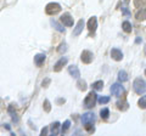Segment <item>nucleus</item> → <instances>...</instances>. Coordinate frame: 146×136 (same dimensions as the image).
Instances as JSON below:
<instances>
[{
  "instance_id": "f257e3e1",
  "label": "nucleus",
  "mask_w": 146,
  "mask_h": 136,
  "mask_svg": "<svg viewBox=\"0 0 146 136\" xmlns=\"http://www.w3.org/2000/svg\"><path fill=\"white\" fill-rule=\"evenodd\" d=\"M133 89L138 95H143L146 92V81L141 78H136L133 83Z\"/></svg>"
},
{
  "instance_id": "f03ea898",
  "label": "nucleus",
  "mask_w": 146,
  "mask_h": 136,
  "mask_svg": "<svg viewBox=\"0 0 146 136\" xmlns=\"http://www.w3.org/2000/svg\"><path fill=\"white\" fill-rule=\"evenodd\" d=\"M96 101H98V95L94 91H91L86 95V97L84 98V107L93 108V107H95V105H96Z\"/></svg>"
},
{
  "instance_id": "7ed1b4c3",
  "label": "nucleus",
  "mask_w": 146,
  "mask_h": 136,
  "mask_svg": "<svg viewBox=\"0 0 146 136\" xmlns=\"http://www.w3.org/2000/svg\"><path fill=\"white\" fill-rule=\"evenodd\" d=\"M80 120H82V123H83V125L86 126V125L94 124L95 120H96V118H95V114L93 112H86V113H84V114L82 116Z\"/></svg>"
},
{
  "instance_id": "20e7f679",
  "label": "nucleus",
  "mask_w": 146,
  "mask_h": 136,
  "mask_svg": "<svg viewBox=\"0 0 146 136\" xmlns=\"http://www.w3.org/2000/svg\"><path fill=\"white\" fill-rule=\"evenodd\" d=\"M60 11H61V5L57 3H50L46 5V7H45V12H46L48 15H56V13Z\"/></svg>"
},
{
  "instance_id": "39448f33",
  "label": "nucleus",
  "mask_w": 146,
  "mask_h": 136,
  "mask_svg": "<svg viewBox=\"0 0 146 136\" xmlns=\"http://www.w3.org/2000/svg\"><path fill=\"white\" fill-rule=\"evenodd\" d=\"M80 60L83 63H86V65H89V63L93 62L94 60V55H93V52L89 51V50H84L83 52H82V55H80Z\"/></svg>"
},
{
  "instance_id": "423d86ee",
  "label": "nucleus",
  "mask_w": 146,
  "mask_h": 136,
  "mask_svg": "<svg viewBox=\"0 0 146 136\" xmlns=\"http://www.w3.org/2000/svg\"><path fill=\"white\" fill-rule=\"evenodd\" d=\"M111 92H112L113 96L119 97V96H122V95L124 94V88H123L121 84L115 83V84H113L112 86H111Z\"/></svg>"
},
{
  "instance_id": "0eeeda50",
  "label": "nucleus",
  "mask_w": 146,
  "mask_h": 136,
  "mask_svg": "<svg viewBox=\"0 0 146 136\" xmlns=\"http://www.w3.org/2000/svg\"><path fill=\"white\" fill-rule=\"evenodd\" d=\"M60 21L63 26H67V27H72L73 26V18L70 13H63V15L60 17Z\"/></svg>"
},
{
  "instance_id": "6e6552de",
  "label": "nucleus",
  "mask_w": 146,
  "mask_h": 136,
  "mask_svg": "<svg viewBox=\"0 0 146 136\" xmlns=\"http://www.w3.org/2000/svg\"><path fill=\"white\" fill-rule=\"evenodd\" d=\"M111 57L113 58L115 61H122V58H123V52L121 51L119 49H112L111 50Z\"/></svg>"
},
{
  "instance_id": "1a4fd4ad",
  "label": "nucleus",
  "mask_w": 146,
  "mask_h": 136,
  "mask_svg": "<svg viewBox=\"0 0 146 136\" xmlns=\"http://www.w3.org/2000/svg\"><path fill=\"white\" fill-rule=\"evenodd\" d=\"M83 28H84V21L83 20H79L78 23H77V26H76V28L73 29L72 35H74V37H78L82 32H83Z\"/></svg>"
},
{
  "instance_id": "9d476101",
  "label": "nucleus",
  "mask_w": 146,
  "mask_h": 136,
  "mask_svg": "<svg viewBox=\"0 0 146 136\" xmlns=\"http://www.w3.org/2000/svg\"><path fill=\"white\" fill-rule=\"evenodd\" d=\"M67 57H62V58H60V60H58L56 63H55V66H54V71L55 72H60L61 69H62V67L66 65L67 63Z\"/></svg>"
},
{
  "instance_id": "9b49d317",
  "label": "nucleus",
  "mask_w": 146,
  "mask_h": 136,
  "mask_svg": "<svg viewBox=\"0 0 146 136\" xmlns=\"http://www.w3.org/2000/svg\"><path fill=\"white\" fill-rule=\"evenodd\" d=\"M45 58H46L45 53H36V55L34 56V63H35V66L36 67H40L45 62Z\"/></svg>"
},
{
  "instance_id": "f8f14e48",
  "label": "nucleus",
  "mask_w": 146,
  "mask_h": 136,
  "mask_svg": "<svg viewBox=\"0 0 146 136\" xmlns=\"http://www.w3.org/2000/svg\"><path fill=\"white\" fill-rule=\"evenodd\" d=\"M68 73H70L73 78H76V79H79V77H80V72L78 69V67L73 66V65L68 67Z\"/></svg>"
},
{
  "instance_id": "ddd939ff",
  "label": "nucleus",
  "mask_w": 146,
  "mask_h": 136,
  "mask_svg": "<svg viewBox=\"0 0 146 136\" xmlns=\"http://www.w3.org/2000/svg\"><path fill=\"white\" fill-rule=\"evenodd\" d=\"M96 27H98V20L96 17H91L88 22V29L90 33H94L95 30H96Z\"/></svg>"
},
{
  "instance_id": "4468645a",
  "label": "nucleus",
  "mask_w": 146,
  "mask_h": 136,
  "mask_svg": "<svg viewBox=\"0 0 146 136\" xmlns=\"http://www.w3.org/2000/svg\"><path fill=\"white\" fill-rule=\"evenodd\" d=\"M50 23H51V26L54 27L56 30H58V32H61V33H63L65 32V28H63V26L62 24H60L58 22L56 21V20H54V18H51L50 20Z\"/></svg>"
},
{
  "instance_id": "2eb2a0df",
  "label": "nucleus",
  "mask_w": 146,
  "mask_h": 136,
  "mask_svg": "<svg viewBox=\"0 0 146 136\" xmlns=\"http://www.w3.org/2000/svg\"><path fill=\"white\" fill-rule=\"evenodd\" d=\"M135 18L138 21H144L146 18V10H144V9L139 10L138 12L135 13Z\"/></svg>"
},
{
  "instance_id": "dca6fc26",
  "label": "nucleus",
  "mask_w": 146,
  "mask_h": 136,
  "mask_svg": "<svg viewBox=\"0 0 146 136\" xmlns=\"http://www.w3.org/2000/svg\"><path fill=\"white\" fill-rule=\"evenodd\" d=\"M58 128H60V123H58V121H55V123H52L51 128H50L51 134L52 135H58Z\"/></svg>"
},
{
  "instance_id": "f3484780",
  "label": "nucleus",
  "mask_w": 146,
  "mask_h": 136,
  "mask_svg": "<svg viewBox=\"0 0 146 136\" xmlns=\"http://www.w3.org/2000/svg\"><path fill=\"white\" fill-rule=\"evenodd\" d=\"M134 5L138 9H144V10H146V0H134Z\"/></svg>"
},
{
  "instance_id": "a211bd4d",
  "label": "nucleus",
  "mask_w": 146,
  "mask_h": 136,
  "mask_svg": "<svg viewBox=\"0 0 146 136\" xmlns=\"http://www.w3.org/2000/svg\"><path fill=\"white\" fill-rule=\"evenodd\" d=\"M118 79H119V81H122V83H124V81L128 80V74L125 71H119L118 72Z\"/></svg>"
},
{
  "instance_id": "6ab92c4d",
  "label": "nucleus",
  "mask_w": 146,
  "mask_h": 136,
  "mask_svg": "<svg viewBox=\"0 0 146 136\" xmlns=\"http://www.w3.org/2000/svg\"><path fill=\"white\" fill-rule=\"evenodd\" d=\"M122 28H123V30H124L125 33H130L131 29H133V28H131V24H130L128 21L123 22V23H122Z\"/></svg>"
},
{
  "instance_id": "aec40b11",
  "label": "nucleus",
  "mask_w": 146,
  "mask_h": 136,
  "mask_svg": "<svg viewBox=\"0 0 146 136\" xmlns=\"http://www.w3.org/2000/svg\"><path fill=\"white\" fill-rule=\"evenodd\" d=\"M91 86H93V89L94 90H102V88H104V81L102 80H98V81H95V83L91 85Z\"/></svg>"
},
{
  "instance_id": "412c9836",
  "label": "nucleus",
  "mask_w": 146,
  "mask_h": 136,
  "mask_svg": "<svg viewBox=\"0 0 146 136\" xmlns=\"http://www.w3.org/2000/svg\"><path fill=\"white\" fill-rule=\"evenodd\" d=\"M9 113L11 114L12 120H13V121H16V123H17V121H18V117H17V114H16V112L13 111V107H12V106L9 107Z\"/></svg>"
},
{
  "instance_id": "4be33fe9",
  "label": "nucleus",
  "mask_w": 146,
  "mask_h": 136,
  "mask_svg": "<svg viewBox=\"0 0 146 136\" xmlns=\"http://www.w3.org/2000/svg\"><path fill=\"white\" fill-rule=\"evenodd\" d=\"M100 116H101L102 119H107L110 116V110L108 108H102V110L100 111Z\"/></svg>"
},
{
  "instance_id": "5701e85b",
  "label": "nucleus",
  "mask_w": 146,
  "mask_h": 136,
  "mask_svg": "<svg viewBox=\"0 0 146 136\" xmlns=\"http://www.w3.org/2000/svg\"><path fill=\"white\" fill-rule=\"evenodd\" d=\"M77 86H78L79 90H83V91H84V90L86 89V81L83 80V79H79L78 83H77Z\"/></svg>"
},
{
  "instance_id": "b1692460",
  "label": "nucleus",
  "mask_w": 146,
  "mask_h": 136,
  "mask_svg": "<svg viewBox=\"0 0 146 136\" xmlns=\"http://www.w3.org/2000/svg\"><path fill=\"white\" fill-rule=\"evenodd\" d=\"M117 106H118V108H119L121 111H125V110H128V102H127V101H123V102L118 101V102H117Z\"/></svg>"
},
{
  "instance_id": "393cba45",
  "label": "nucleus",
  "mask_w": 146,
  "mask_h": 136,
  "mask_svg": "<svg viewBox=\"0 0 146 136\" xmlns=\"http://www.w3.org/2000/svg\"><path fill=\"white\" fill-rule=\"evenodd\" d=\"M70 126H71V121L70 120H66L65 123H63V125H62V128H61V133L62 134H65L66 131L70 129Z\"/></svg>"
},
{
  "instance_id": "a878e982",
  "label": "nucleus",
  "mask_w": 146,
  "mask_h": 136,
  "mask_svg": "<svg viewBox=\"0 0 146 136\" xmlns=\"http://www.w3.org/2000/svg\"><path fill=\"white\" fill-rule=\"evenodd\" d=\"M98 101H99V103H101V105H106V103L110 102V97L108 96H100L98 98Z\"/></svg>"
},
{
  "instance_id": "bb28decb",
  "label": "nucleus",
  "mask_w": 146,
  "mask_h": 136,
  "mask_svg": "<svg viewBox=\"0 0 146 136\" xmlns=\"http://www.w3.org/2000/svg\"><path fill=\"white\" fill-rule=\"evenodd\" d=\"M138 103L141 108H146V96H141V98L138 101Z\"/></svg>"
},
{
  "instance_id": "cd10ccee",
  "label": "nucleus",
  "mask_w": 146,
  "mask_h": 136,
  "mask_svg": "<svg viewBox=\"0 0 146 136\" xmlns=\"http://www.w3.org/2000/svg\"><path fill=\"white\" fill-rule=\"evenodd\" d=\"M44 110H45V112H50V111H51V106H50L49 100H45V101H44Z\"/></svg>"
},
{
  "instance_id": "c85d7f7f",
  "label": "nucleus",
  "mask_w": 146,
  "mask_h": 136,
  "mask_svg": "<svg viewBox=\"0 0 146 136\" xmlns=\"http://www.w3.org/2000/svg\"><path fill=\"white\" fill-rule=\"evenodd\" d=\"M66 51H67V45L63 43V44L60 45V48H58V52H60V53H63V52H66Z\"/></svg>"
},
{
  "instance_id": "c756f323",
  "label": "nucleus",
  "mask_w": 146,
  "mask_h": 136,
  "mask_svg": "<svg viewBox=\"0 0 146 136\" xmlns=\"http://www.w3.org/2000/svg\"><path fill=\"white\" fill-rule=\"evenodd\" d=\"M122 13H123V15H125V16H130V15H131L130 11L128 10L127 7H123V9H122Z\"/></svg>"
},
{
  "instance_id": "7c9ffc66",
  "label": "nucleus",
  "mask_w": 146,
  "mask_h": 136,
  "mask_svg": "<svg viewBox=\"0 0 146 136\" xmlns=\"http://www.w3.org/2000/svg\"><path fill=\"white\" fill-rule=\"evenodd\" d=\"M49 83H50V79H46V80H45V81H43V86H45V88H46Z\"/></svg>"
},
{
  "instance_id": "2f4dec72",
  "label": "nucleus",
  "mask_w": 146,
  "mask_h": 136,
  "mask_svg": "<svg viewBox=\"0 0 146 136\" xmlns=\"http://www.w3.org/2000/svg\"><path fill=\"white\" fill-rule=\"evenodd\" d=\"M46 134H48V128H44L42 130V135H46Z\"/></svg>"
},
{
  "instance_id": "473e14b6",
  "label": "nucleus",
  "mask_w": 146,
  "mask_h": 136,
  "mask_svg": "<svg viewBox=\"0 0 146 136\" xmlns=\"http://www.w3.org/2000/svg\"><path fill=\"white\" fill-rule=\"evenodd\" d=\"M4 128H6L7 130H10V125H9V124H5V125H4Z\"/></svg>"
},
{
  "instance_id": "72a5a7b5",
  "label": "nucleus",
  "mask_w": 146,
  "mask_h": 136,
  "mask_svg": "<svg viewBox=\"0 0 146 136\" xmlns=\"http://www.w3.org/2000/svg\"><path fill=\"white\" fill-rule=\"evenodd\" d=\"M145 75H146V69H145Z\"/></svg>"
}]
</instances>
